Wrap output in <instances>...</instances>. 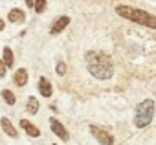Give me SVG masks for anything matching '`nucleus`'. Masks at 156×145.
<instances>
[{"label": "nucleus", "mask_w": 156, "mask_h": 145, "mask_svg": "<svg viewBox=\"0 0 156 145\" xmlns=\"http://www.w3.org/2000/svg\"><path fill=\"white\" fill-rule=\"evenodd\" d=\"M87 66H88V72L96 79L105 81V79H110L114 76V62L105 51L90 50L87 53Z\"/></svg>", "instance_id": "f257e3e1"}, {"label": "nucleus", "mask_w": 156, "mask_h": 145, "mask_svg": "<svg viewBox=\"0 0 156 145\" xmlns=\"http://www.w3.org/2000/svg\"><path fill=\"white\" fill-rule=\"evenodd\" d=\"M116 13H118L119 17L127 19V20H132V22L141 24V26H145V28L156 30V17L151 15V13H147V11H143V9H138V8L121 4V6L116 8Z\"/></svg>", "instance_id": "f03ea898"}, {"label": "nucleus", "mask_w": 156, "mask_h": 145, "mask_svg": "<svg viewBox=\"0 0 156 145\" xmlns=\"http://www.w3.org/2000/svg\"><path fill=\"white\" fill-rule=\"evenodd\" d=\"M154 116V101L152 99H143L138 107H136V114H134V125L138 129H145L147 125H151Z\"/></svg>", "instance_id": "7ed1b4c3"}, {"label": "nucleus", "mask_w": 156, "mask_h": 145, "mask_svg": "<svg viewBox=\"0 0 156 145\" xmlns=\"http://www.w3.org/2000/svg\"><path fill=\"white\" fill-rule=\"evenodd\" d=\"M88 130H90V134L101 143V145H114V136L108 132V130H105V129H99V127H96V125H90L88 127Z\"/></svg>", "instance_id": "20e7f679"}, {"label": "nucleus", "mask_w": 156, "mask_h": 145, "mask_svg": "<svg viewBox=\"0 0 156 145\" xmlns=\"http://www.w3.org/2000/svg\"><path fill=\"white\" fill-rule=\"evenodd\" d=\"M50 129H51V132L55 136H59V140H62V141H68L70 140V132L66 130V127L57 118H50Z\"/></svg>", "instance_id": "39448f33"}, {"label": "nucleus", "mask_w": 156, "mask_h": 145, "mask_svg": "<svg viewBox=\"0 0 156 145\" xmlns=\"http://www.w3.org/2000/svg\"><path fill=\"white\" fill-rule=\"evenodd\" d=\"M68 24H70V17H68V15H61V17H57V19L53 20V24H51V28H50V33H51V35H57V33H61L64 28H68Z\"/></svg>", "instance_id": "423d86ee"}, {"label": "nucleus", "mask_w": 156, "mask_h": 145, "mask_svg": "<svg viewBox=\"0 0 156 145\" xmlns=\"http://www.w3.org/2000/svg\"><path fill=\"white\" fill-rule=\"evenodd\" d=\"M28 79H30V76H28V70L26 68H19L15 72V76H13V83L17 87H20V88L28 85Z\"/></svg>", "instance_id": "0eeeda50"}, {"label": "nucleus", "mask_w": 156, "mask_h": 145, "mask_svg": "<svg viewBox=\"0 0 156 145\" xmlns=\"http://www.w3.org/2000/svg\"><path fill=\"white\" fill-rule=\"evenodd\" d=\"M20 129H24L26 130V134L28 136H31V138H39L41 136V130H39V127L37 125H33L31 121H28V119H20Z\"/></svg>", "instance_id": "6e6552de"}, {"label": "nucleus", "mask_w": 156, "mask_h": 145, "mask_svg": "<svg viewBox=\"0 0 156 145\" xmlns=\"http://www.w3.org/2000/svg\"><path fill=\"white\" fill-rule=\"evenodd\" d=\"M39 92H41V96H44V97H51V94H53L51 83H50V79L44 77V76L39 79Z\"/></svg>", "instance_id": "1a4fd4ad"}, {"label": "nucleus", "mask_w": 156, "mask_h": 145, "mask_svg": "<svg viewBox=\"0 0 156 145\" xmlns=\"http://www.w3.org/2000/svg\"><path fill=\"white\" fill-rule=\"evenodd\" d=\"M0 125H2L4 132H6L9 138H19V130H17L15 125L9 121V118H2V119H0Z\"/></svg>", "instance_id": "9d476101"}, {"label": "nucleus", "mask_w": 156, "mask_h": 145, "mask_svg": "<svg viewBox=\"0 0 156 145\" xmlns=\"http://www.w3.org/2000/svg\"><path fill=\"white\" fill-rule=\"evenodd\" d=\"M8 20L13 22V24H22V22L26 20V13H24L22 9L15 8V9H11V11L8 13Z\"/></svg>", "instance_id": "9b49d317"}, {"label": "nucleus", "mask_w": 156, "mask_h": 145, "mask_svg": "<svg viewBox=\"0 0 156 145\" xmlns=\"http://www.w3.org/2000/svg\"><path fill=\"white\" fill-rule=\"evenodd\" d=\"M2 61H4V64H6L8 68H13V66H15V55H13V50H11L9 46H6V48H4Z\"/></svg>", "instance_id": "f8f14e48"}, {"label": "nucleus", "mask_w": 156, "mask_h": 145, "mask_svg": "<svg viewBox=\"0 0 156 145\" xmlns=\"http://www.w3.org/2000/svg\"><path fill=\"white\" fill-rule=\"evenodd\" d=\"M26 110H28L30 116H35V114L39 112V101H37V97H33V96L28 97V101H26Z\"/></svg>", "instance_id": "ddd939ff"}, {"label": "nucleus", "mask_w": 156, "mask_h": 145, "mask_svg": "<svg viewBox=\"0 0 156 145\" xmlns=\"http://www.w3.org/2000/svg\"><path fill=\"white\" fill-rule=\"evenodd\" d=\"M2 97H4V101H6L8 105H15V103H17L15 94H13L11 90H8V88H4V90H2Z\"/></svg>", "instance_id": "4468645a"}, {"label": "nucleus", "mask_w": 156, "mask_h": 145, "mask_svg": "<svg viewBox=\"0 0 156 145\" xmlns=\"http://www.w3.org/2000/svg\"><path fill=\"white\" fill-rule=\"evenodd\" d=\"M55 74H57V76H64V74H66V62H64V61H59V62H57Z\"/></svg>", "instance_id": "2eb2a0df"}, {"label": "nucleus", "mask_w": 156, "mask_h": 145, "mask_svg": "<svg viewBox=\"0 0 156 145\" xmlns=\"http://www.w3.org/2000/svg\"><path fill=\"white\" fill-rule=\"evenodd\" d=\"M46 6H48V4H46V0H35V6H33V8H35L37 13H44Z\"/></svg>", "instance_id": "dca6fc26"}, {"label": "nucleus", "mask_w": 156, "mask_h": 145, "mask_svg": "<svg viewBox=\"0 0 156 145\" xmlns=\"http://www.w3.org/2000/svg\"><path fill=\"white\" fill-rule=\"evenodd\" d=\"M6 72H8V66L4 64L2 57H0V77H6Z\"/></svg>", "instance_id": "f3484780"}, {"label": "nucleus", "mask_w": 156, "mask_h": 145, "mask_svg": "<svg viewBox=\"0 0 156 145\" xmlns=\"http://www.w3.org/2000/svg\"><path fill=\"white\" fill-rule=\"evenodd\" d=\"M26 6H28V8H33V6H35V0H26Z\"/></svg>", "instance_id": "a211bd4d"}, {"label": "nucleus", "mask_w": 156, "mask_h": 145, "mask_svg": "<svg viewBox=\"0 0 156 145\" xmlns=\"http://www.w3.org/2000/svg\"><path fill=\"white\" fill-rule=\"evenodd\" d=\"M4 28H6V22H4V20H2V19H0V31H2V30H4Z\"/></svg>", "instance_id": "6ab92c4d"}, {"label": "nucleus", "mask_w": 156, "mask_h": 145, "mask_svg": "<svg viewBox=\"0 0 156 145\" xmlns=\"http://www.w3.org/2000/svg\"><path fill=\"white\" fill-rule=\"evenodd\" d=\"M53 145H55V143H53Z\"/></svg>", "instance_id": "aec40b11"}]
</instances>
